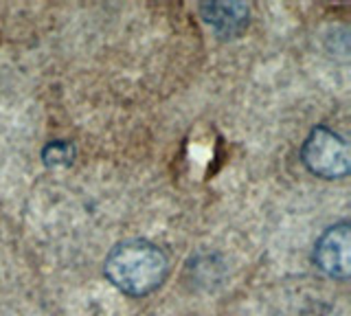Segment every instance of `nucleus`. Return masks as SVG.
Instances as JSON below:
<instances>
[{"instance_id":"f257e3e1","label":"nucleus","mask_w":351,"mask_h":316,"mask_svg":"<svg viewBox=\"0 0 351 316\" xmlns=\"http://www.w3.org/2000/svg\"><path fill=\"white\" fill-rule=\"evenodd\" d=\"M106 279L128 297H147L158 290L169 272L165 250L147 239H125L106 257Z\"/></svg>"},{"instance_id":"f03ea898","label":"nucleus","mask_w":351,"mask_h":316,"mask_svg":"<svg viewBox=\"0 0 351 316\" xmlns=\"http://www.w3.org/2000/svg\"><path fill=\"white\" fill-rule=\"evenodd\" d=\"M303 165L314 176L325 180H340L349 173L351 149L338 132L329 127H314L301 149Z\"/></svg>"},{"instance_id":"7ed1b4c3","label":"nucleus","mask_w":351,"mask_h":316,"mask_svg":"<svg viewBox=\"0 0 351 316\" xmlns=\"http://www.w3.org/2000/svg\"><path fill=\"white\" fill-rule=\"evenodd\" d=\"M314 264L327 277L345 281L351 272V231L349 222L329 226L314 246Z\"/></svg>"},{"instance_id":"20e7f679","label":"nucleus","mask_w":351,"mask_h":316,"mask_svg":"<svg viewBox=\"0 0 351 316\" xmlns=\"http://www.w3.org/2000/svg\"><path fill=\"white\" fill-rule=\"evenodd\" d=\"M200 16L219 40H233L248 27V3H200Z\"/></svg>"},{"instance_id":"39448f33","label":"nucleus","mask_w":351,"mask_h":316,"mask_svg":"<svg viewBox=\"0 0 351 316\" xmlns=\"http://www.w3.org/2000/svg\"><path fill=\"white\" fill-rule=\"evenodd\" d=\"M75 147L71 143H64V141H55L49 143L42 151V158L47 162V167H66L73 162Z\"/></svg>"}]
</instances>
